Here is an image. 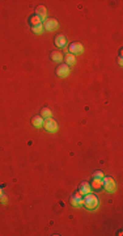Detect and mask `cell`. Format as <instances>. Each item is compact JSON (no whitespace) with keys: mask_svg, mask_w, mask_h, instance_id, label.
<instances>
[{"mask_svg":"<svg viewBox=\"0 0 123 236\" xmlns=\"http://www.w3.org/2000/svg\"><path fill=\"white\" fill-rule=\"evenodd\" d=\"M90 188L92 189H94V190L102 189V178H93V182H92Z\"/></svg>","mask_w":123,"mask_h":236,"instance_id":"11","label":"cell"},{"mask_svg":"<svg viewBox=\"0 0 123 236\" xmlns=\"http://www.w3.org/2000/svg\"><path fill=\"white\" fill-rule=\"evenodd\" d=\"M36 15L39 17L41 20H46V16H47V9L45 5H38L37 9H36Z\"/></svg>","mask_w":123,"mask_h":236,"instance_id":"9","label":"cell"},{"mask_svg":"<svg viewBox=\"0 0 123 236\" xmlns=\"http://www.w3.org/2000/svg\"><path fill=\"white\" fill-rule=\"evenodd\" d=\"M68 50H69V54H81L83 51H84V47H83V45L80 42H75V43H71L68 47Z\"/></svg>","mask_w":123,"mask_h":236,"instance_id":"5","label":"cell"},{"mask_svg":"<svg viewBox=\"0 0 123 236\" xmlns=\"http://www.w3.org/2000/svg\"><path fill=\"white\" fill-rule=\"evenodd\" d=\"M33 32L36 33V34H42L43 32H45V28H43V25H37V26H33Z\"/></svg>","mask_w":123,"mask_h":236,"instance_id":"17","label":"cell"},{"mask_svg":"<svg viewBox=\"0 0 123 236\" xmlns=\"http://www.w3.org/2000/svg\"><path fill=\"white\" fill-rule=\"evenodd\" d=\"M51 59L54 60V62H62V60H63V52L62 51H52Z\"/></svg>","mask_w":123,"mask_h":236,"instance_id":"13","label":"cell"},{"mask_svg":"<svg viewBox=\"0 0 123 236\" xmlns=\"http://www.w3.org/2000/svg\"><path fill=\"white\" fill-rule=\"evenodd\" d=\"M79 193H80L81 195H85V194H88V193H92V188H90V185H89V184H88L86 181L81 182V184H80V186H79Z\"/></svg>","mask_w":123,"mask_h":236,"instance_id":"8","label":"cell"},{"mask_svg":"<svg viewBox=\"0 0 123 236\" xmlns=\"http://www.w3.org/2000/svg\"><path fill=\"white\" fill-rule=\"evenodd\" d=\"M102 177H104V173L101 170H96L93 173V178H102Z\"/></svg>","mask_w":123,"mask_h":236,"instance_id":"18","label":"cell"},{"mask_svg":"<svg viewBox=\"0 0 123 236\" xmlns=\"http://www.w3.org/2000/svg\"><path fill=\"white\" fill-rule=\"evenodd\" d=\"M102 188L107 193H114L117 190V182L113 177H102Z\"/></svg>","mask_w":123,"mask_h":236,"instance_id":"2","label":"cell"},{"mask_svg":"<svg viewBox=\"0 0 123 236\" xmlns=\"http://www.w3.org/2000/svg\"><path fill=\"white\" fill-rule=\"evenodd\" d=\"M71 205L75 207H77V206H83L84 205V198L81 197L80 193H76V194H73L71 197Z\"/></svg>","mask_w":123,"mask_h":236,"instance_id":"7","label":"cell"},{"mask_svg":"<svg viewBox=\"0 0 123 236\" xmlns=\"http://www.w3.org/2000/svg\"><path fill=\"white\" fill-rule=\"evenodd\" d=\"M0 194H3V190H2V186H0Z\"/></svg>","mask_w":123,"mask_h":236,"instance_id":"20","label":"cell"},{"mask_svg":"<svg viewBox=\"0 0 123 236\" xmlns=\"http://www.w3.org/2000/svg\"><path fill=\"white\" fill-rule=\"evenodd\" d=\"M0 202H2L3 205H5V203H7V195L4 194V193H3V194H0Z\"/></svg>","mask_w":123,"mask_h":236,"instance_id":"19","label":"cell"},{"mask_svg":"<svg viewBox=\"0 0 123 236\" xmlns=\"http://www.w3.org/2000/svg\"><path fill=\"white\" fill-rule=\"evenodd\" d=\"M43 122H45V120H43L41 116H37V117H34L33 120H32V125L36 126V127H42Z\"/></svg>","mask_w":123,"mask_h":236,"instance_id":"12","label":"cell"},{"mask_svg":"<svg viewBox=\"0 0 123 236\" xmlns=\"http://www.w3.org/2000/svg\"><path fill=\"white\" fill-rule=\"evenodd\" d=\"M64 59H65V64L67 66H75L76 64V58H75L73 54H67L64 56Z\"/></svg>","mask_w":123,"mask_h":236,"instance_id":"14","label":"cell"},{"mask_svg":"<svg viewBox=\"0 0 123 236\" xmlns=\"http://www.w3.org/2000/svg\"><path fill=\"white\" fill-rule=\"evenodd\" d=\"M41 117L43 118V120H46V118H51L52 117V113L49 108H43L42 109V112H41Z\"/></svg>","mask_w":123,"mask_h":236,"instance_id":"15","label":"cell"},{"mask_svg":"<svg viewBox=\"0 0 123 236\" xmlns=\"http://www.w3.org/2000/svg\"><path fill=\"white\" fill-rule=\"evenodd\" d=\"M84 206L89 210H94L98 206V197L93 193H88L84 195Z\"/></svg>","mask_w":123,"mask_h":236,"instance_id":"1","label":"cell"},{"mask_svg":"<svg viewBox=\"0 0 123 236\" xmlns=\"http://www.w3.org/2000/svg\"><path fill=\"white\" fill-rule=\"evenodd\" d=\"M43 28H45V30H54L58 28V21H56L55 19H46L45 21H43Z\"/></svg>","mask_w":123,"mask_h":236,"instance_id":"4","label":"cell"},{"mask_svg":"<svg viewBox=\"0 0 123 236\" xmlns=\"http://www.w3.org/2000/svg\"><path fill=\"white\" fill-rule=\"evenodd\" d=\"M30 24H32V26H37V25H41L42 24V20L39 19V17L37 15H34L30 17Z\"/></svg>","mask_w":123,"mask_h":236,"instance_id":"16","label":"cell"},{"mask_svg":"<svg viewBox=\"0 0 123 236\" xmlns=\"http://www.w3.org/2000/svg\"><path fill=\"white\" fill-rule=\"evenodd\" d=\"M55 45L58 47H65V45H67V39H65V37L63 36V34H58V36L55 37Z\"/></svg>","mask_w":123,"mask_h":236,"instance_id":"10","label":"cell"},{"mask_svg":"<svg viewBox=\"0 0 123 236\" xmlns=\"http://www.w3.org/2000/svg\"><path fill=\"white\" fill-rule=\"evenodd\" d=\"M43 127H45L46 131H49V133H55L58 130V123L52 118H46L45 122H43Z\"/></svg>","mask_w":123,"mask_h":236,"instance_id":"3","label":"cell"},{"mask_svg":"<svg viewBox=\"0 0 123 236\" xmlns=\"http://www.w3.org/2000/svg\"><path fill=\"white\" fill-rule=\"evenodd\" d=\"M56 75L59 77H67L69 75V66H67V64L58 66V68H56Z\"/></svg>","mask_w":123,"mask_h":236,"instance_id":"6","label":"cell"}]
</instances>
